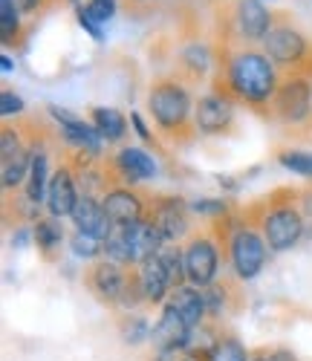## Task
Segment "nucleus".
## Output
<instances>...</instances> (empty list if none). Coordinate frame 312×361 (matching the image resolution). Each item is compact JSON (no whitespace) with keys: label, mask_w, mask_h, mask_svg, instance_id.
I'll return each mask as SVG.
<instances>
[{"label":"nucleus","mask_w":312,"mask_h":361,"mask_svg":"<svg viewBox=\"0 0 312 361\" xmlns=\"http://www.w3.org/2000/svg\"><path fill=\"white\" fill-rule=\"evenodd\" d=\"M70 217H73V223H76L78 231L92 234V237H99V240H104L110 234V228H113V223H110V217L104 212V205L96 202L92 197H87V194L78 197V205H76V212Z\"/></svg>","instance_id":"obj_10"},{"label":"nucleus","mask_w":312,"mask_h":361,"mask_svg":"<svg viewBox=\"0 0 312 361\" xmlns=\"http://www.w3.org/2000/svg\"><path fill=\"white\" fill-rule=\"evenodd\" d=\"M306 52V41L292 26H277L266 35V55L275 64H298Z\"/></svg>","instance_id":"obj_6"},{"label":"nucleus","mask_w":312,"mask_h":361,"mask_svg":"<svg viewBox=\"0 0 312 361\" xmlns=\"http://www.w3.org/2000/svg\"><path fill=\"white\" fill-rule=\"evenodd\" d=\"M102 205H104V212H107L113 226H133V223L142 220V202H139V197L131 194V191H124V188L107 191Z\"/></svg>","instance_id":"obj_14"},{"label":"nucleus","mask_w":312,"mask_h":361,"mask_svg":"<svg viewBox=\"0 0 312 361\" xmlns=\"http://www.w3.org/2000/svg\"><path fill=\"white\" fill-rule=\"evenodd\" d=\"M131 231V249H133V263H142L145 257L156 255V252H162V243H165V237L162 231L153 226V220H139L133 226H128Z\"/></svg>","instance_id":"obj_18"},{"label":"nucleus","mask_w":312,"mask_h":361,"mask_svg":"<svg viewBox=\"0 0 312 361\" xmlns=\"http://www.w3.org/2000/svg\"><path fill=\"white\" fill-rule=\"evenodd\" d=\"M15 4H18L20 12H35L41 6V0H15Z\"/></svg>","instance_id":"obj_37"},{"label":"nucleus","mask_w":312,"mask_h":361,"mask_svg":"<svg viewBox=\"0 0 312 361\" xmlns=\"http://www.w3.org/2000/svg\"><path fill=\"white\" fill-rule=\"evenodd\" d=\"M162 255V260H165V266H168V275H171V286L176 289V286H182V281L188 278V272H185V257L171 246V249H162L160 252Z\"/></svg>","instance_id":"obj_27"},{"label":"nucleus","mask_w":312,"mask_h":361,"mask_svg":"<svg viewBox=\"0 0 312 361\" xmlns=\"http://www.w3.org/2000/svg\"><path fill=\"white\" fill-rule=\"evenodd\" d=\"M208 361H248V358H246V350H243L237 341L226 338V341H217V344L211 347Z\"/></svg>","instance_id":"obj_28"},{"label":"nucleus","mask_w":312,"mask_h":361,"mask_svg":"<svg viewBox=\"0 0 312 361\" xmlns=\"http://www.w3.org/2000/svg\"><path fill=\"white\" fill-rule=\"evenodd\" d=\"M153 226L162 231L165 240H176L179 234H185V205L179 200H162L160 205H156L153 212Z\"/></svg>","instance_id":"obj_19"},{"label":"nucleus","mask_w":312,"mask_h":361,"mask_svg":"<svg viewBox=\"0 0 312 361\" xmlns=\"http://www.w3.org/2000/svg\"><path fill=\"white\" fill-rule=\"evenodd\" d=\"M29 165H32V157H29L26 150H23V154H18L15 159L4 162V185H6V188L20 185V179L29 176Z\"/></svg>","instance_id":"obj_25"},{"label":"nucleus","mask_w":312,"mask_h":361,"mask_svg":"<svg viewBox=\"0 0 312 361\" xmlns=\"http://www.w3.org/2000/svg\"><path fill=\"white\" fill-rule=\"evenodd\" d=\"M104 255L107 260L124 266V263H133V249H131V231L128 226H113L110 234L104 237Z\"/></svg>","instance_id":"obj_21"},{"label":"nucleus","mask_w":312,"mask_h":361,"mask_svg":"<svg viewBox=\"0 0 312 361\" xmlns=\"http://www.w3.org/2000/svg\"><path fill=\"white\" fill-rule=\"evenodd\" d=\"M73 252H76L78 257H96L99 252H104V240L78 231V234L73 237Z\"/></svg>","instance_id":"obj_29"},{"label":"nucleus","mask_w":312,"mask_h":361,"mask_svg":"<svg viewBox=\"0 0 312 361\" xmlns=\"http://www.w3.org/2000/svg\"><path fill=\"white\" fill-rule=\"evenodd\" d=\"M49 113L61 122V133H64L67 142H73L76 147L87 150L90 157H99L102 154V133L96 130V125H87V122H78L70 113L58 110V107H49Z\"/></svg>","instance_id":"obj_8"},{"label":"nucleus","mask_w":312,"mask_h":361,"mask_svg":"<svg viewBox=\"0 0 312 361\" xmlns=\"http://www.w3.org/2000/svg\"><path fill=\"white\" fill-rule=\"evenodd\" d=\"M128 283H131V278L124 275L119 269V263H113V260L99 263L96 269H92V286H96V292L104 300H116V304H119L124 289H128Z\"/></svg>","instance_id":"obj_16"},{"label":"nucleus","mask_w":312,"mask_h":361,"mask_svg":"<svg viewBox=\"0 0 312 361\" xmlns=\"http://www.w3.org/2000/svg\"><path fill=\"white\" fill-rule=\"evenodd\" d=\"M139 281H142V289H145V298L153 300V304H160L165 298V292L171 289V275H168V266L162 260V255L156 252L150 257H145L139 263Z\"/></svg>","instance_id":"obj_13"},{"label":"nucleus","mask_w":312,"mask_h":361,"mask_svg":"<svg viewBox=\"0 0 312 361\" xmlns=\"http://www.w3.org/2000/svg\"><path fill=\"white\" fill-rule=\"evenodd\" d=\"M188 336H191V326L185 324L171 307H165L160 324H156L153 333H150V338H153L156 347H160V353H176L182 347H188Z\"/></svg>","instance_id":"obj_7"},{"label":"nucleus","mask_w":312,"mask_h":361,"mask_svg":"<svg viewBox=\"0 0 312 361\" xmlns=\"http://www.w3.org/2000/svg\"><path fill=\"white\" fill-rule=\"evenodd\" d=\"M0 154H4V162H9V159H15L18 154H23L18 136H15L9 128H4V133H0Z\"/></svg>","instance_id":"obj_31"},{"label":"nucleus","mask_w":312,"mask_h":361,"mask_svg":"<svg viewBox=\"0 0 312 361\" xmlns=\"http://www.w3.org/2000/svg\"><path fill=\"white\" fill-rule=\"evenodd\" d=\"M0 67H4V73H12V58L4 55V58H0Z\"/></svg>","instance_id":"obj_39"},{"label":"nucleus","mask_w":312,"mask_h":361,"mask_svg":"<svg viewBox=\"0 0 312 361\" xmlns=\"http://www.w3.org/2000/svg\"><path fill=\"white\" fill-rule=\"evenodd\" d=\"M44 185H47V157L38 150V154L32 157V165H29L26 200H29V202H41V200H44Z\"/></svg>","instance_id":"obj_23"},{"label":"nucleus","mask_w":312,"mask_h":361,"mask_svg":"<svg viewBox=\"0 0 312 361\" xmlns=\"http://www.w3.org/2000/svg\"><path fill=\"white\" fill-rule=\"evenodd\" d=\"M301 231H304V220L295 208H275V212L263 220V234H266V243L275 249V252H287L292 249L298 240H301Z\"/></svg>","instance_id":"obj_3"},{"label":"nucleus","mask_w":312,"mask_h":361,"mask_svg":"<svg viewBox=\"0 0 312 361\" xmlns=\"http://www.w3.org/2000/svg\"><path fill=\"white\" fill-rule=\"evenodd\" d=\"M168 307H171L185 324H188L191 329H197L200 321H203L205 312H208V307H205V295L197 292V289H191V286H179V289L171 295Z\"/></svg>","instance_id":"obj_15"},{"label":"nucleus","mask_w":312,"mask_h":361,"mask_svg":"<svg viewBox=\"0 0 312 361\" xmlns=\"http://www.w3.org/2000/svg\"><path fill=\"white\" fill-rule=\"evenodd\" d=\"M87 12L96 18V20H110L113 15H116V0H90L87 4Z\"/></svg>","instance_id":"obj_32"},{"label":"nucleus","mask_w":312,"mask_h":361,"mask_svg":"<svg viewBox=\"0 0 312 361\" xmlns=\"http://www.w3.org/2000/svg\"><path fill=\"white\" fill-rule=\"evenodd\" d=\"M0 32H4V41H15L18 35V4L15 0H0Z\"/></svg>","instance_id":"obj_26"},{"label":"nucleus","mask_w":312,"mask_h":361,"mask_svg":"<svg viewBox=\"0 0 312 361\" xmlns=\"http://www.w3.org/2000/svg\"><path fill=\"white\" fill-rule=\"evenodd\" d=\"M232 122V104L220 96H205L197 104V128L203 133H220Z\"/></svg>","instance_id":"obj_17"},{"label":"nucleus","mask_w":312,"mask_h":361,"mask_svg":"<svg viewBox=\"0 0 312 361\" xmlns=\"http://www.w3.org/2000/svg\"><path fill=\"white\" fill-rule=\"evenodd\" d=\"M150 113L162 128L176 130L185 125V118L191 113V99L176 84H160L150 93Z\"/></svg>","instance_id":"obj_2"},{"label":"nucleus","mask_w":312,"mask_h":361,"mask_svg":"<svg viewBox=\"0 0 312 361\" xmlns=\"http://www.w3.org/2000/svg\"><path fill=\"white\" fill-rule=\"evenodd\" d=\"M32 234H35V243L44 252H52L55 246H61V240H64V228H61L58 220H38Z\"/></svg>","instance_id":"obj_24"},{"label":"nucleus","mask_w":312,"mask_h":361,"mask_svg":"<svg viewBox=\"0 0 312 361\" xmlns=\"http://www.w3.org/2000/svg\"><path fill=\"white\" fill-rule=\"evenodd\" d=\"M116 165H119V171L131 179V183H139V179H150V176H156V162L145 154V150H139V147H124L121 154H119V159H116Z\"/></svg>","instance_id":"obj_20"},{"label":"nucleus","mask_w":312,"mask_h":361,"mask_svg":"<svg viewBox=\"0 0 312 361\" xmlns=\"http://www.w3.org/2000/svg\"><path fill=\"white\" fill-rule=\"evenodd\" d=\"M78 205V191L73 183V173L70 171H55L49 179V188H47V208L52 217H67L76 212Z\"/></svg>","instance_id":"obj_9"},{"label":"nucleus","mask_w":312,"mask_h":361,"mask_svg":"<svg viewBox=\"0 0 312 361\" xmlns=\"http://www.w3.org/2000/svg\"><path fill=\"white\" fill-rule=\"evenodd\" d=\"M255 361H269V358H255Z\"/></svg>","instance_id":"obj_40"},{"label":"nucleus","mask_w":312,"mask_h":361,"mask_svg":"<svg viewBox=\"0 0 312 361\" xmlns=\"http://www.w3.org/2000/svg\"><path fill=\"white\" fill-rule=\"evenodd\" d=\"M237 23H240V32L246 35V41H266V35L272 32V15L260 0H240Z\"/></svg>","instance_id":"obj_12"},{"label":"nucleus","mask_w":312,"mask_h":361,"mask_svg":"<svg viewBox=\"0 0 312 361\" xmlns=\"http://www.w3.org/2000/svg\"><path fill=\"white\" fill-rule=\"evenodd\" d=\"M26 237H29V231H18V234L12 237V243H15V246H23V243H26Z\"/></svg>","instance_id":"obj_38"},{"label":"nucleus","mask_w":312,"mask_h":361,"mask_svg":"<svg viewBox=\"0 0 312 361\" xmlns=\"http://www.w3.org/2000/svg\"><path fill=\"white\" fill-rule=\"evenodd\" d=\"M197 214H223L226 212V202L223 200H200L191 205Z\"/></svg>","instance_id":"obj_35"},{"label":"nucleus","mask_w":312,"mask_h":361,"mask_svg":"<svg viewBox=\"0 0 312 361\" xmlns=\"http://www.w3.org/2000/svg\"><path fill=\"white\" fill-rule=\"evenodd\" d=\"M280 165L301 173V176H312V157L309 154H298V150H289V154H280Z\"/></svg>","instance_id":"obj_30"},{"label":"nucleus","mask_w":312,"mask_h":361,"mask_svg":"<svg viewBox=\"0 0 312 361\" xmlns=\"http://www.w3.org/2000/svg\"><path fill=\"white\" fill-rule=\"evenodd\" d=\"M92 125H96V130L102 133V139L107 142H116L124 136V130H128V122H124V116L113 107H96L92 110Z\"/></svg>","instance_id":"obj_22"},{"label":"nucleus","mask_w":312,"mask_h":361,"mask_svg":"<svg viewBox=\"0 0 312 361\" xmlns=\"http://www.w3.org/2000/svg\"><path fill=\"white\" fill-rule=\"evenodd\" d=\"M185 272L194 286H208L217 278V249L211 240L197 237L185 252Z\"/></svg>","instance_id":"obj_5"},{"label":"nucleus","mask_w":312,"mask_h":361,"mask_svg":"<svg viewBox=\"0 0 312 361\" xmlns=\"http://www.w3.org/2000/svg\"><path fill=\"white\" fill-rule=\"evenodd\" d=\"M20 110H23V99L6 90V93L0 96V113H4V116H12V113H20Z\"/></svg>","instance_id":"obj_34"},{"label":"nucleus","mask_w":312,"mask_h":361,"mask_svg":"<svg viewBox=\"0 0 312 361\" xmlns=\"http://www.w3.org/2000/svg\"><path fill=\"white\" fill-rule=\"evenodd\" d=\"M232 87L248 102H266L275 93V70L269 64V55L243 52L232 61Z\"/></svg>","instance_id":"obj_1"},{"label":"nucleus","mask_w":312,"mask_h":361,"mask_svg":"<svg viewBox=\"0 0 312 361\" xmlns=\"http://www.w3.org/2000/svg\"><path fill=\"white\" fill-rule=\"evenodd\" d=\"M309 102H312V90L306 81L295 78V81H287L284 87L277 90V113L289 118V122H298V118H304L309 113Z\"/></svg>","instance_id":"obj_11"},{"label":"nucleus","mask_w":312,"mask_h":361,"mask_svg":"<svg viewBox=\"0 0 312 361\" xmlns=\"http://www.w3.org/2000/svg\"><path fill=\"white\" fill-rule=\"evenodd\" d=\"M131 122H133L136 133H139V136L148 142V139H150V133H148V128H145V122H142V116H139V113H133V116H131Z\"/></svg>","instance_id":"obj_36"},{"label":"nucleus","mask_w":312,"mask_h":361,"mask_svg":"<svg viewBox=\"0 0 312 361\" xmlns=\"http://www.w3.org/2000/svg\"><path fill=\"white\" fill-rule=\"evenodd\" d=\"M232 263L237 269V275L240 278H255L263 263H266V243H263V237H258L255 231H237L234 240H232Z\"/></svg>","instance_id":"obj_4"},{"label":"nucleus","mask_w":312,"mask_h":361,"mask_svg":"<svg viewBox=\"0 0 312 361\" xmlns=\"http://www.w3.org/2000/svg\"><path fill=\"white\" fill-rule=\"evenodd\" d=\"M78 23L87 29V32L92 35V38H96V41H102L104 38V29H102V20H96V18H92L90 12H87V6H81L78 9Z\"/></svg>","instance_id":"obj_33"}]
</instances>
